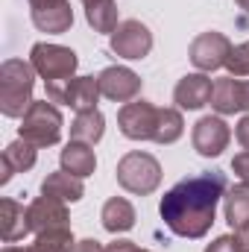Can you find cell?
<instances>
[{
    "instance_id": "44dd1931",
    "label": "cell",
    "mask_w": 249,
    "mask_h": 252,
    "mask_svg": "<svg viewBox=\"0 0 249 252\" xmlns=\"http://www.w3.org/2000/svg\"><path fill=\"white\" fill-rule=\"evenodd\" d=\"M106 132V118L91 109V112H79L70 124V141H82V144H97Z\"/></svg>"
},
{
    "instance_id": "3957f363",
    "label": "cell",
    "mask_w": 249,
    "mask_h": 252,
    "mask_svg": "<svg viewBox=\"0 0 249 252\" xmlns=\"http://www.w3.org/2000/svg\"><path fill=\"white\" fill-rule=\"evenodd\" d=\"M35 67L21 59H6L0 64V112L6 118H24L32 100V79Z\"/></svg>"
},
{
    "instance_id": "30bf717a",
    "label": "cell",
    "mask_w": 249,
    "mask_h": 252,
    "mask_svg": "<svg viewBox=\"0 0 249 252\" xmlns=\"http://www.w3.org/2000/svg\"><path fill=\"white\" fill-rule=\"evenodd\" d=\"M27 220H30V232H35V235L53 232V229H70V217H67L64 199L47 196V193H41L38 199L30 202Z\"/></svg>"
},
{
    "instance_id": "8992f818",
    "label": "cell",
    "mask_w": 249,
    "mask_h": 252,
    "mask_svg": "<svg viewBox=\"0 0 249 252\" xmlns=\"http://www.w3.org/2000/svg\"><path fill=\"white\" fill-rule=\"evenodd\" d=\"M30 64L35 67V73L44 79V82H62V79H73V70H76V53L70 47L62 44H35L32 53H30Z\"/></svg>"
},
{
    "instance_id": "5b68a950",
    "label": "cell",
    "mask_w": 249,
    "mask_h": 252,
    "mask_svg": "<svg viewBox=\"0 0 249 252\" xmlns=\"http://www.w3.org/2000/svg\"><path fill=\"white\" fill-rule=\"evenodd\" d=\"M18 132L32 147H53L62 138V115H59V109L53 103L35 100L27 109V115H24L21 126H18Z\"/></svg>"
},
{
    "instance_id": "f546056e",
    "label": "cell",
    "mask_w": 249,
    "mask_h": 252,
    "mask_svg": "<svg viewBox=\"0 0 249 252\" xmlns=\"http://www.w3.org/2000/svg\"><path fill=\"white\" fill-rule=\"evenodd\" d=\"M67 0H30V12L35 9H53V6H64Z\"/></svg>"
},
{
    "instance_id": "603a6c76",
    "label": "cell",
    "mask_w": 249,
    "mask_h": 252,
    "mask_svg": "<svg viewBox=\"0 0 249 252\" xmlns=\"http://www.w3.org/2000/svg\"><path fill=\"white\" fill-rule=\"evenodd\" d=\"M85 18L88 24L94 27V32H115L121 24H118V6L115 0H97L91 6H85Z\"/></svg>"
},
{
    "instance_id": "7c38bea8",
    "label": "cell",
    "mask_w": 249,
    "mask_h": 252,
    "mask_svg": "<svg viewBox=\"0 0 249 252\" xmlns=\"http://www.w3.org/2000/svg\"><path fill=\"white\" fill-rule=\"evenodd\" d=\"M229 138H232V129L229 124L223 121V118H199L196 126H193V135H190V141H193V150L199 153V156H205V158H214V156H220L226 147H229Z\"/></svg>"
},
{
    "instance_id": "e0dca14e",
    "label": "cell",
    "mask_w": 249,
    "mask_h": 252,
    "mask_svg": "<svg viewBox=\"0 0 249 252\" xmlns=\"http://www.w3.org/2000/svg\"><path fill=\"white\" fill-rule=\"evenodd\" d=\"M100 220H103V229L112 232V235H121V232H129L135 226V208L132 202L124 199V196H112L103 211H100Z\"/></svg>"
},
{
    "instance_id": "4316f807",
    "label": "cell",
    "mask_w": 249,
    "mask_h": 252,
    "mask_svg": "<svg viewBox=\"0 0 249 252\" xmlns=\"http://www.w3.org/2000/svg\"><path fill=\"white\" fill-rule=\"evenodd\" d=\"M73 252H106V247L100 244V241H94V238H85V241H79Z\"/></svg>"
},
{
    "instance_id": "d4e9b609",
    "label": "cell",
    "mask_w": 249,
    "mask_h": 252,
    "mask_svg": "<svg viewBox=\"0 0 249 252\" xmlns=\"http://www.w3.org/2000/svg\"><path fill=\"white\" fill-rule=\"evenodd\" d=\"M205 252H244V247H241V238L238 235H223L214 244H208Z\"/></svg>"
},
{
    "instance_id": "836d02e7",
    "label": "cell",
    "mask_w": 249,
    "mask_h": 252,
    "mask_svg": "<svg viewBox=\"0 0 249 252\" xmlns=\"http://www.w3.org/2000/svg\"><path fill=\"white\" fill-rule=\"evenodd\" d=\"M82 3H85V6H91V3H97V0H82Z\"/></svg>"
},
{
    "instance_id": "9a60e30c",
    "label": "cell",
    "mask_w": 249,
    "mask_h": 252,
    "mask_svg": "<svg viewBox=\"0 0 249 252\" xmlns=\"http://www.w3.org/2000/svg\"><path fill=\"white\" fill-rule=\"evenodd\" d=\"M35 150L38 147H32V144H27L24 138L21 141H12L6 150H3V156H0V185H6L15 173H24V170H30L32 164H35Z\"/></svg>"
},
{
    "instance_id": "1f68e13d",
    "label": "cell",
    "mask_w": 249,
    "mask_h": 252,
    "mask_svg": "<svg viewBox=\"0 0 249 252\" xmlns=\"http://www.w3.org/2000/svg\"><path fill=\"white\" fill-rule=\"evenodd\" d=\"M241 238V247H244V252H249V229L244 232V235H238Z\"/></svg>"
},
{
    "instance_id": "5bb4252c",
    "label": "cell",
    "mask_w": 249,
    "mask_h": 252,
    "mask_svg": "<svg viewBox=\"0 0 249 252\" xmlns=\"http://www.w3.org/2000/svg\"><path fill=\"white\" fill-rule=\"evenodd\" d=\"M211 94H214V82L205 76V73H187L179 79L176 91H173V103L179 109L187 112H196L202 109L205 103H211Z\"/></svg>"
},
{
    "instance_id": "ba28073f",
    "label": "cell",
    "mask_w": 249,
    "mask_h": 252,
    "mask_svg": "<svg viewBox=\"0 0 249 252\" xmlns=\"http://www.w3.org/2000/svg\"><path fill=\"white\" fill-rule=\"evenodd\" d=\"M229 53H232V41H229L223 32H214V30L196 35V38L190 41V50H187L190 62L196 64L202 73H211V70L223 67L226 59H229Z\"/></svg>"
},
{
    "instance_id": "8fae6325",
    "label": "cell",
    "mask_w": 249,
    "mask_h": 252,
    "mask_svg": "<svg viewBox=\"0 0 249 252\" xmlns=\"http://www.w3.org/2000/svg\"><path fill=\"white\" fill-rule=\"evenodd\" d=\"M97 82H100V94L106 100H115V103H132L141 94V76L129 67H121V64L106 67L97 76Z\"/></svg>"
},
{
    "instance_id": "ac0fdd59",
    "label": "cell",
    "mask_w": 249,
    "mask_h": 252,
    "mask_svg": "<svg viewBox=\"0 0 249 252\" xmlns=\"http://www.w3.org/2000/svg\"><path fill=\"white\" fill-rule=\"evenodd\" d=\"M94 167H97V156H94L91 144L70 141V144L62 150V170L79 176V179H85V176L94 173Z\"/></svg>"
},
{
    "instance_id": "4dcf8cb0",
    "label": "cell",
    "mask_w": 249,
    "mask_h": 252,
    "mask_svg": "<svg viewBox=\"0 0 249 252\" xmlns=\"http://www.w3.org/2000/svg\"><path fill=\"white\" fill-rule=\"evenodd\" d=\"M3 252H38V250H35V244H32V247H6Z\"/></svg>"
},
{
    "instance_id": "6da1fadb",
    "label": "cell",
    "mask_w": 249,
    "mask_h": 252,
    "mask_svg": "<svg viewBox=\"0 0 249 252\" xmlns=\"http://www.w3.org/2000/svg\"><path fill=\"white\" fill-rule=\"evenodd\" d=\"M226 190H229V182H226V173L220 170L187 176L161 196V205H158L161 220L173 235L196 241L208 235L217 217V202L226 196Z\"/></svg>"
},
{
    "instance_id": "484cf974",
    "label": "cell",
    "mask_w": 249,
    "mask_h": 252,
    "mask_svg": "<svg viewBox=\"0 0 249 252\" xmlns=\"http://www.w3.org/2000/svg\"><path fill=\"white\" fill-rule=\"evenodd\" d=\"M232 170H235V176H238L244 185H249V150L247 153H238V156L232 158Z\"/></svg>"
},
{
    "instance_id": "7402d4cb",
    "label": "cell",
    "mask_w": 249,
    "mask_h": 252,
    "mask_svg": "<svg viewBox=\"0 0 249 252\" xmlns=\"http://www.w3.org/2000/svg\"><path fill=\"white\" fill-rule=\"evenodd\" d=\"M32 24L41 32H67L73 27V9H70V3L53 6V9H35L32 12Z\"/></svg>"
},
{
    "instance_id": "2e32d148",
    "label": "cell",
    "mask_w": 249,
    "mask_h": 252,
    "mask_svg": "<svg viewBox=\"0 0 249 252\" xmlns=\"http://www.w3.org/2000/svg\"><path fill=\"white\" fill-rule=\"evenodd\" d=\"M30 232V220H27V208L15 199H0V235L6 244L21 241Z\"/></svg>"
},
{
    "instance_id": "f1b7e54d",
    "label": "cell",
    "mask_w": 249,
    "mask_h": 252,
    "mask_svg": "<svg viewBox=\"0 0 249 252\" xmlns=\"http://www.w3.org/2000/svg\"><path fill=\"white\" fill-rule=\"evenodd\" d=\"M235 135H238V144L244 147V150H249V115L238 124V129H235Z\"/></svg>"
},
{
    "instance_id": "cb8c5ba5",
    "label": "cell",
    "mask_w": 249,
    "mask_h": 252,
    "mask_svg": "<svg viewBox=\"0 0 249 252\" xmlns=\"http://www.w3.org/2000/svg\"><path fill=\"white\" fill-rule=\"evenodd\" d=\"M226 67H229V76H249V41L232 47Z\"/></svg>"
},
{
    "instance_id": "7a4b0ae2",
    "label": "cell",
    "mask_w": 249,
    "mask_h": 252,
    "mask_svg": "<svg viewBox=\"0 0 249 252\" xmlns=\"http://www.w3.org/2000/svg\"><path fill=\"white\" fill-rule=\"evenodd\" d=\"M118 126L132 141H156V144H173L185 132L179 109H158L147 100L126 103L118 112Z\"/></svg>"
},
{
    "instance_id": "277c9868",
    "label": "cell",
    "mask_w": 249,
    "mask_h": 252,
    "mask_svg": "<svg viewBox=\"0 0 249 252\" xmlns=\"http://www.w3.org/2000/svg\"><path fill=\"white\" fill-rule=\"evenodd\" d=\"M118 185L129 193H138V196H147L161 185V164L150 156V153H126L124 158L118 161Z\"/></svg>"
},
{
    "instance_id": "d6a6232c",
    "label": "cell",
    "mask_w": 249,
    "mask_h": 252,
    "mask_svg": "<svg viewBox=\"0 0 249 252\" xmlns=\"http://www.w3.org/2000/svg\"><path fill=\"white\" fill-rule=\"evenodd\" d=\"M235 3H238V6H241V9L249 15V0H235Z\"/></svg>"
},
{
    "instance_id": "52a82bcc",
    "label": "cell",
    "mask_w": 249,
    "mask_h": 252,
    "mask_svg": "<svg viewBox=\"0 0 249 252\" xmlns=\"http://www.w3.org/2000/svg\"><path fill=\"white\" fill-rule=\"evenodd\" d=\"M47 85V100L50 103H64L79 112L97 109L100 97V82L94 76H76V79H62V82H44Z\"/></svg>"
},
{
    "instance_id": "4fadbf2b",
    "label": "cell",
    "mask_w": 249,
    "mask_h": 252,
    "mask_svg": "<svg viewBox=\"0 0 249 252\" xmlns=\"http://www.w3.org/2000/svg\"><path fill=\"white\" fill-rule=\"evenodd\" d=\"M211 109L217 115L249 112V82H241L238 76H220V79H214Z\"/></svg>"
},
{
    "instance_id": "ffe728a7",
    "label": "cell",
    "mask_w": 249,
    "mask_h": 252,
    "mask_svg": "<svg viewBox=\"0 0 249 252\" xmlns=\"http://www.w3.org/2000/svg\"><path fill=\"white\" fill-rule=\"evenodd\" d=\"M41 193L56 196V199H64V202H79L82 193H85V185H82L79 176L62 170V173H50V176L41 182Z\"/></svg>"
},
{
    "instance_id": "9c48e42d",
    "label": "cell",
    "mask_w": 249,
    "mask_h": 252,
    "mask_svg": "<svg viewBox=\"0 0 249 252\" xmlns=\"http://www.w3.org/2000/svg\"><path fill=\"white\" fill-rule=\"evenodd\" d=\"M112 53L121 59H144L153 50V32L141 21H124L112 32Z\"/></svg>"
},
{
    "instance_id": "d6986e66",
    "label": "cell",
    "mask_w": 249,
    "mask_h": 252,
    "mask_svg": "<svg viewBox=\"0 0 249 252\" xmlns=\"http://www.w3.org/2000/svg\"><path fill=\"white\" fill-rule=\"evenodd\" d=\"M226 220L235 229V235H244L249 229V185H235L226 190Z\"/></svg>"
},
{
    "instance_id": "83f0119b",
    "label": "cell",
    "mask_w": 249,
    "mask_h": 252,
    "mask_svg": "<svg viewBox=\"0 0 249 252\" xmlns=\"http://www.w3.org/2000/svg\"><path fill=\"white\" fill-rule=\"evenodd\" d=\"M106 252H150V250H141V247H135L132 241H115V244H109Z\"/></svg>"
}]
</instances>
